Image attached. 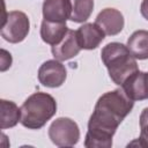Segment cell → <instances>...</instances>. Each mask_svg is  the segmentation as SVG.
<instances>
[{
  "label": "cell",
  "mask_w": 148,
  "mask_h": 148,
  "mask_svg": "<svg viewBox=\"0 0 148 148\" xmlns=\"http://www.w3.org/2000/svg\"><path fill=\"white\" fill-rule=\"evenodd\" d=\"M134 101L127 96L121 87L103 94L97 99L89 118L84 147H112V138L118 126L132 111Z\"/></svg>",
  "instance_id": "6da1fadb"
},
{
  "label": "cell",
  "mask_w": 148,
  "mask_h": 148,
  "mask_svg": "<svg viewBox=\"0 0 148 148\" xmlns=\"http://www.w3.org/2000/svg\"><path fill=\"white\" fill-rule=\"evenodd\" d=\"M101 58L111 80L118 86H121L132 74L139 71L136 59L127 46L121 43L112 42L106 44L102 49Z\"/></svg>",
  "instance_id": "7a4b0ae2"
},
{
  "label": "cell",
  "mask_w": 148,
  "mask_h": 148,
  "mask_svg": "<svg viewBox=\"0 0 148 148\" xmlns=\"http://www.w3.org/2000/svg\"><path fill=\"white\" fill-rule=\"evenodd\" d=\"M57 102L46 92L30 95L21 106V124L29 130H39L56 114Z\"/></svg>",
  "instance_id": "3957f363"
},
{
  "label": "cell",
  "mask_w": 148,
  "mask_h": 148,
  "mask_svg": "<svg viewBox=\"0 0 148 148\" xmlns=\"http://www.w3.org/2000/svg\"><path fill=\"white\" fill-rule=\"evenodd\" d=\"M29 30L30 21L28 15L21 10H12L2 20L1 37L12 44H17L25 39Z\"/></svg>",
  "instance_id": "277c9868"
},
{
  "label": "cell",
  "mask_w": 148,
  "mask_h": 148,
  "mask_svg": "<svg viewBox=\"0 0 148 148\" xmlns=\"http://www.w3.org/2000/svg\"><path fill=\"white\" fill-rule=\"evenodd\" d=\"M49 138L57 147H73L80 140V128L71 118L60 117L50 125Z\"/></svg>",
  "instance_id": "5b68a950"
},
{
  "label": "cell",
  "mask_w": 148,
  "mask_h": 148,
  "mask_svg": "<svg viewBox=\"0 0 148 148\" xmlns=\"http://www.w3.org/2000/svg\"><path fill=\"white\" fill-rule=\"evenodd\" d=\"M67 71L57 59L43 62L38 69V81L47 88H58L66 81Z\"/></svg>",
  "instance_id": "8992f818"
},
{
  "label": "cell",
  "mask_w": 148,
  "mask_h": 148,
  "mask_svg": "<svg viewBox=\"0 0 148 148\" xmlns=\"http://www.w3.org/2000/svg\"><path fill=\"white\" fill-rule=\"evenodd\" d=\"M95 23L109 36L118 35L125 24L123 14L116 8H104L96 17Z\"/></svg>",
  "instance_id": "52a82bcc"
},
{
  "label": "cell",
  "mask_w": 148,
  "mask_h": 148,
  "mask_svg": "<svg viewBox=\"0 0 148 148\" xmlns=\"http://www.w3.org/2000/svg\"><path fill=\"white\" fill-rule=\"evenodd\" d=\"M81 50L82 49L77 40L76 30H71V29L67 31L66 36L59 44L53 45L51 47V52L53 57L59 61H65L74 58L75 56L79 54Z\"/></svg>",
  "instance_id": "ba28073f"
},
{
  "label": "cell",
  "mask_w": 148,
  "mask_h": 148,
  "mask_svg": "<svg viewBox=\"0 0 148 148\" xmlns=\"http://www.w3.org/2000/svg\"><path fill=\"white\" fill-rule=\"evenodd\" d=\"M76 36L81 49L95 50L105 38V32L96 23H84L76 30Z\"/></svg>",
  "instance_id": "9c48e42d"
},
{
  "label": "cell",
  "mask_w": 148,
  "mask_h": 148,
  "mask_svg": "<svg viewBox=\"0 0 148 148\" xmlns=\"http://www.w3.org/2000/svg\"><path fill=\"white\" fill-rule=\"evenodd\" d=\"M42 10L44 20L66 23L72 14V2L71 0H45Z\"/></svg>",
  "instance_id": "30bf717a"
},
{
  "label": "cell",
  "mask_w": 148,
  "mask_h": 148,
  "mask_svg": "<svg viewBox=\"0 0 148 148\" xmlns=\"http://www.w3.org/2000/svg\"><path fill=\"white\" fill-rule=\"evenodd\" d=\"M65 22H52L43 20L40 25V37L44 43L53 46L59 44L68 31Z\"/></svg>",
  "instance_id": "8fae6325"
},
{
  "label": "cell",
  "mask_w": 148,
  "mask_h": 148,
  "mask_svg": "<svg viewBox=\"0 0 148 148\" xmlns=\"http://www.w3.org/2000/svg\"><path fill=\"white\" fill-rule=\"evenodd\" d=\"M146 72L138 71L136 73L132 74L120 87L127 94L130 98L135 101H143L147 98L146 94V81H145Z\"/></svg>",
  "instance_id": "7c38bea8"
},
{
  "label": "cell",
  "mask_w": 148,
  "mask_h": 148,
  "mask_svg": "<svg viewBox=\"0 0 148 148\" xmlns=\"http://www.w3.org/2000/svg\"><path fill=\"white\" fill-rule=\"evenodd\" d=\"M126 46L135 59L139 60L148 59V31L147 30L134 31L127 39Z\"/></svg>",
  "instance_id": "4fadbf2b"
},
{
  "label": "cell",
  "mask_w": 148,
  "mask_h": 148,
  "mask_svg": "<svg viewBox=\"0 0 148 148\" xmlns=\"http://www.w3.org/2000/svg\"><path fill=\"white\" fill-rule=\"evenodd\" d=\"M1 112H0V127L1 130L14 127L21 121V108H18L14 102L1 99L0 101Z\"/></svg>",
  "instance_id": "5bb4252c"
},
{
  "label": "cell",
  "mask_w": 148,
  "mask_h": 148,
  "mask_svg": "<svg viewBox=\"0 0 148 148\" xmlns=\"http://www.w3.org/2000/svg\"><path fill=\"white\" fill-rule=\"evenodd\" d=\"M72 14L69 20L75 23L86 22L94 9V0H71Z\"/></svg>",
  "instance_id": "9a60e30c"
},
{
  "label": "cell",
  "mask_w": 148,
  "mask_h": 148,
  "mask_svg": "<svg viewBox=\"0 0 148 148\" xmlns=\"http://www.w3.org/2000/svg\"><path fill=\"white\" fill-rule=\"evenodd\" d=\"M136 142L140 147L148 148V108H145L140 114V136Z\"/></svg>",
  "instance_id": "2e32d148"
},
{
  "label": "cell",
  "mask_w": 148,
  "mask_h": 148,
  "mask_svg": "<svg viewBox=\"0 0 148 148\" xmlns=\"http://www.w3.org/2000/svg\"><path fill=\"white\" fill-rule=\"evenodd\" d=\"M12 65V54L9 52H7L6 50H1V72H5L6 69H8Z\"/></svg>",
  "instance_id": "e0dca14e"
},
{
  "label": "cell",
  "mask_w": 148,
  "mask_h": 148,
  "mask_svg": "<svg viewBox=\"0 0 148 148\" xmlns=\"http://www.w3.org/2000/svg\"><path fill=\"white\" fill-rule=\"evenodd\" d=\"M140 12H141V15L148 21V0H142L140 6Z\"/></svg>",
  "instance_id": "ac0fdd59"
},
{
  "label": "cell",
  "mask_w": 148,
  "mask_h": 148,
  "mask_svg": "<svg viewBox=\"0 0 148 148\" xmlns=\"http://www.w3.org/2000/svg\"><path fill=\"white\" fill-rule=\"evenodd\" d=\"M145 81H146V94H147V98H148V72H146Z\"/></svg>",
  "instance_id": "d6986e66"
}]
</instances>
